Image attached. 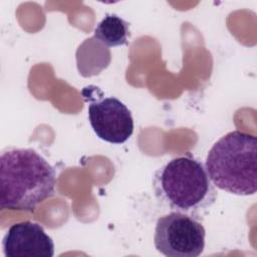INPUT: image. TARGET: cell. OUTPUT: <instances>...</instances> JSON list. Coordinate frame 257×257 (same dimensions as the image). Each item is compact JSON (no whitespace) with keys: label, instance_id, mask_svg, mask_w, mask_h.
Segmentation results:
<instances>
[{"label":"cell","instance_id":"1","mask_svg":"<svg viewBox=\"0 0 257 257\" xmlns=\"http://www.w3.org/2000/svg\"><path fill=\"white\" fill-rule=\"evenodd\" d=\"M54 168L32 149L9 148L0 156V208L32 212L55 192Z\"/></svg>","mask_w":257,"mask_h":257},{"label":"cell","instance_id":"2","mask_svg":"<svg viewBox=\"0 0 257 257\" xmlns=\"http://www.w3.org/2000/svg\"><path fill=\"white\" fill-rule=\"evenodd\" d=\"M153 189L161 204L198 220L208 213L218 197L205 165L189 153L160 167L154 174Z\"/></svg>","mask_w":257,"mask_h":257},{"label":"cell","instance_id":"3","mask_svg":"<svg viewBox=\"0 0 257 257\" xmlns=\"http://www.w3.org/2000/svg\"><path fill=\"white\" fill-rule=\"evenodd\" d=\"M256 156V137L232 131L212 146L205 167L216 188L237 196H250L257 190Z\"/></svg>","mask_w":257,"mask_h":257},{"label":"cell","instance_id":"4","mask_svg":"<svg viewBox=\"0 0 257 257\" xmlns=\"http://www.w3.org/2000/svg\"><path fill=\"white\" fill-rule=\"evenodd\" d=\"M206 230L193 216L173 211L157 220L154 244L168 257H198L205 248Z\"/></svg>","mask_w":257,"mask_h":257},{"label":"cell","instance_id":"5","mask_svg":"<svg viewBox=\"0 0 257 257\" xmlns=\"http://www.w3.org/2000/svg\"><path fill=\"white\" fill-rule=\"evenodd\" d=\"M88 120L94 134L109 144L125 143L134 133V118L128 107L114 96L91 101Z\"/></svg>","mask_w":257,"mask_h":257},{"label":"cell","instance_id":"6","mask_svg":"<svg viewBox=\"0 0 257 257\" xmlns=\"http://www.w3.org/2000/svg\"><path fill=\"white\" fill-rule=\"evenodd\" d=\"M6 257H53L54 243L44 228L31 221L13 224L2 240Z\"/></svg>","mask_w":257,"mask_h":257},{"label":"cell","instance_id":"7","mask_svg":"<svg viewBox=\"0 0 257 257\" xmlns=\"http://www.w3.org/2000/svg\"><path fill=\"white\" fill-rule=\"evenodd\" d=\"M128 36V22L116 14H106L96 25L93 32V38L108 47L126 44Z\"/></svg>","mask_w":257,"mask_h":257}]
</instances>
